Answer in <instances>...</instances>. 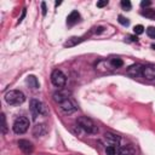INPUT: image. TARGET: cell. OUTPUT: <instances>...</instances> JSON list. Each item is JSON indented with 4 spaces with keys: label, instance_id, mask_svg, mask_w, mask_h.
<instances>
[{
    "label": "cell",
    "instance_id": "obj_5",
    "mask_svg": "<svg viewBox=\"0 0 155 155\" xmlns=\"http://www.w3.org/2000/svg\"><path fill=\"white\" fill-rule=\"evenodd\" d=\"M30 113L33 115V119H36L39 115H44L46 113L44 104L39 101V99H31L30 101V105H29Z\"/></svg>",
    "mask_w": 155,
    "mask_h": 155
},
{
    "label": "cell",
    "instance_id": "obj_14",
    "mask_svg": "<svg viewBox=\"0 0 155 155\" xmlns=\"http://www.w3.org/2000/svg\"><path fill=\"white\" fill-rule=\"evenodd\" d=\"M81 41H84V38H81V36H73V38L68 39V40L64 42V47H73V46H76V45L80 44Z\"/></svg>",
    "mask_w": 155,
    "mask_h": 155
},
{
    "label": "cell",
    "instance_id": "obj_29",
    "mask_svg": "<svg viewBox=\"0 0 155 155\" xmlns=\"http://www.w3.org/2000/svg\"><path fill=\"white\" fill-rule=\"evenodd\" d=\"M41 10H42V15L45 16L46 15V4L45 2H41Z\"/></svg>",
    "mask_w": 155,
    "mask_h": 155
},
{
    "label": "cell",
    "instance_id": "obj_17",
    "mask_svg": "<svg viewBox=\"0 0 155 155\" xmlns=\"http://www.w3.org/2000/svg\"><path fill=\"white\" fill-rule=\"evenodd\" d=\"M142 16L147 17V18H155V10H151V8H145L144 11L140 12Z\"/></svg>",
    "mask_w": 155,
    "mask_h": 155
},
{
    "label": "cell",
    "instance_id": "obj_28",
    "mask_svg": "<svg viewBox=\"0 0 155 155\" xmlns=\"http://www.w3.org/2000/svg\"><path fill=\"white\" fill-rule=\"evenodd\" d=\"M93 29H94V33H97V34H99V33H102L104 30L103 27H97V28H93Z\"/></svg>",
    "mask_w": 155,
    "mask_h": 155
},
{
    "label": "cell",
    "instance_id": "obj_22",
    "mask_svg": "<svg viewBox=\"0 0 155 155\" xmlns=\"http://www.w3.org/2000/svg\"><path fill=\"white\" fill-rule=\"evenodd\" d=\"M121 7H122L124 10H126V11H130L131 7H132V5H131V2H130L128 0H122V1H121Z\"/></svg>",
    "mask_w": 155,
    "mask_h": 155
},
{
    "label": "cell",
    "instance_id": "obj_8",
    "mask_svg": "<svg viewBox=\"0 0 155 155\" xmlns=\"http://www.w3.org/2000/svg\"><path fill=\"white\" fill-rule=\"evenodd\" d=\"M142 71H143V65L139 64V63H136V64L130 65V67L127 68V70H126V73H127L130 76H132V78H138V76H140V75H142Z\"/></svg>",
    "mask_w": 155,
    "mask_h": 155
},
{
    "label": "cell",
    "instance_id": "obj_7",
    "mask_svg": "<svg viewBox=\"0 0 155 155\" xmlns=\"http://www.w3.org/2000/svg\"><path fill=\"white\" fill-rule=\"evenodd\" d=\"M142 76L147 80H154L155 79V64H147L143 65Z\"/></svg>",
    "mask_w": 155,
    "mask_h": 155
},
{
    "label": "cell",
    "instance_id": "obj_4",
    "mask_svg": "<svg viewBox=\"0 0 155 155\" xmlns=\"http://www.w3.org/2000/svg\"><path fill=\"white\" fill-rule=\"evenodd\" d=\"M51 82L58 87V88H62L65 86L67 84V76L64 75V73L59 69H54L52 73H51Z\"/></svg>",
    "mask_w": 155,
    "mask_h": 155
},
{
    "label": "cell",
    "instance_id": "obj_26",
    "mask_svg": "<svg viewBox=\"0 0 155 155\" xmlns=\"http://www.w3.org/2000/svg\"><path fill=\"white\" fill-rule=\"evenodd\" d=\"M107 5H108V0H102V1L97 2V7H104Z\"/></svg>",
    "mask_w": 155,
    "mask_h": 155
},
{
    "label": "cell",
    "instance_id": "obj_11",
    "mask_svg": "<svg viewBox=\"0 0 155 155\" xmlns=\"http://www.w3.org/2000/svg\"><path fill=\"white\" fill-rule=\"evenodd\" d=\"M47 133V126L45 124H38L33 128V136L34 137H42Z\"/></svg>",
    "mask_w": 155,
    "mask_h": 155
},
{
    "label": "cell",
    "instance_id": "obj_3",
    "mask_svg": "<svg viewBox=\"0 0 155 155\" xmlns=\"http://www.w3.org/2000/svg\"><path fill=\"white\" fill-rule=\"evenodd\" d=\"M29 124H30V122H29V119H28V117H25V116H18V117L15 120L13 125H12V130H13L15 133L22 134V133H24V132L28 131Z\"/></svg>",
    "mask_w": 155,
    "mask_h": 155
},
{
    "label": "cell",
    "instance_id": "obj_25",
    "mask_svg": "<svg viewBox=\"0 0 155 155\" xmlns=\"http://www.w3.org/2000/svg\"><path fill=\"white\" fill-rule=\"evenodd\" d=\"M151 5V1L150 0H143L142 2H140V6L144 8V7H148V6H150Z\"/></svg>",
    "mask_w": 155,
    "mask_h": 155
},
{
    "label": "cell",
    "instance_id": "obj_18",
    "mask_svg": "<svg viewBox=\"0 0 155 155\" xmlns=\"http://www.w3.org/2000/svg\"><path fill=\"white\" fill-rule=\"evenodd\" d=\"M133 154H134V151H133V149L130 148V147H124V148H121L120 151H119V155H133Z\"/></svg>",
    "mask_w": 155,
    "mask_h": 155
},
{
    "label": "cell",
    "instance_id": "obj_6",
    "mask_svg": "<svg viewBox=\"0 0 155 155\" xmlns=\"http://www.w3.org/2000/svg\"><path fill=\"white\" fill-rule=\"evenodd\" d=\"M59 107H61V109H62L65 114H71V113H74V111L78 109L76 103H75L71 98H68V99H65L64 102H62V103L59 104Z\"/></svg>",
    "mask_w": 155,
    "mask_h": 155
},
{
    "label": "cell",
    "instance_id": "obj_2",
    "mask_svg": "<svg viewBox=\"0 0 155 155\" xmlns=\"http://www.w3.org/2000/svg\"><path fill=\"white\" fill-rule=\"evenodd\" d=\"M76 124L79 125V127L81 130H84L86 133H90V134H96L98 133V127L97 125L93 122V120H91L90 117L87 116H79L78 120H76Z\"/></svg>",
    "mask_w": 155,
    "mask_h": 155
},
{
    "label": "cell",
    "instance_id": "obj_10",
    "mask_svg": "<svg viewBox=\"0 0 155 155\" xmlns=\"http://www.w3.org/2000/svg\"><path fill=\"white\" fill-rule=\"evenodd\" d=\"M17 144H18L19 149H21L25 155L31 154V153H33V150H34V147H33L31 142H29V140H27V139H19Z\"/></svg>",
    "mask_w": 155,
    "mask_h": 155
},
{
    "label": "cell",
    "instance_id": "obj_27",
    "mask_svg": "<svg viewBox=\"0 0 155 155\" xmlns=\"http://www.w3.org/2000/svg\"><path fill=\"white\" fill-rule=\"evenodd\" d=\"M24 17H25V8H23V11H22V16H21V17H19V19H18V24L23 21V18H24Z\"/></svg>",
    "mask_w": 155,
    "mask_h": 155
},
{
    "label": "cell",
    "instance_id": "obj_21",
    "mask_svg": "<svg viewBox=\"0 0 155 155\" xmlns=\"http://www.w3.org/2000/svg\"><path fill=\"white\" fill-rule=\"evenodd\" d=\"M105 153L107 155H116V148L114 145H108L105 148Z\"/></svg>",
    "mask_w": 155,
    "mask_h": 155
},
{
    "label": "cell",
    "instance_id": "obj_24",
    "mask_svg": "<svg viewBox=\"0 0 155 155\" xmlns=\"http://www.w3.org/2000/svg\"><path fill=\"white\" fill-rule=\"evenodd\" d=\"M147 34H148V36L155 39V28L154 27H148L147 28Z\"/></svg>",
    "mask_w": 155,
    "mask_h": 155
},
{
    "label": "cell",
    "instance_id": "obj_19",
    "mask_svg": "<svg viewBox=\"0 0 155 155\" xmlns=\"http://www.w3.org/2000/svg\"><path fill=\"white\" fill-rule=\"evenodd\" d=\"M133 33H134L136 35H140V34H143V33H144V27H143L142 24H137V25H134V28H133Z\"/></svg>",
    "mask_w": 155,
    "mask_h": 155
},
{
    "label": "cell",
    "instance_id": "obj_12",
    "mask_svg": "<svg viewBox=\"0 0 155 155\" xmlns=\"http://www.w3.org/2000/svg\"><path fill=\"white\" fill-rule=\"evenodd\" d=\"M79 21H80V13H79L76 10L71 11V12L68 15V17H67V24H68V25H74V24H76Z\"/></svg>",
    "mask_w": 155,
    "mask_h": 155
},
{
    "label": "cell",
    "instance_id": "obj_1",
    "mask_svg": "<svg viewBox=\"0 0 155 155\" xmlns=\"http://www.w3.org/2000/svg\"><path fill=\"white\" fill-rule=\"evenodd\" d=\"M24 101H25V96L19 90H10L5 94V102L10 105H19L24 103Z\"/></svg>",
    "mask_w": 155,
    "mask_h": 155
},
{
    "label": "cell",
    "instance_id": "obj_30",
    "mask_svg": "<svg viewBox=\"0 0 155 155\" xmlns=\"http://www.w3.org/2000/svg\"><path fill=\"white\" fill-rule=\"evenodd\" d=\"M151 47H153V48L155 50V44H153V45H151Z\"/></svg>",
    "mask_w": 155,
    "mask_h": 155
},
{
    "label": "cell",
    "instance_id": "obj_15",
    "mask_svg": "<svg viewBox=\"0 0 155 155\" xmlns=\"http://www.w3.org/2000/svg\"><path fill=\"white\" fill-rule=\"evenodd\" d=\"M25 81H27V84L29 85V87L33 88V90H36V88H39V86H40V84H39V81H38V79H36L35 75H28L27 79H25Z\"/></svg>",
    "mask_w": 155,
    "mask_h": 155
},
{
    "label": "cell",
    "instance_id": "obj_9",
    "mask_svg": "<svg viewBox=\"0 0 155 155\" xmlns=\"http://www.w3.org/2000/svg\"><path fill=\"white\" fill-rule=\"evenodd\" d=\"M52 97H53V101H54L56 103L61 104V103H62V102H64L65 99L70 98V92H69V91H67V90H59V91L54 92Z\"/></svg>",
    "mask_w": 155,
    "mask_h": 155
},
{
    "label": "cell",
    "instance_id": "obj_16",
    "mask_svg": "<svg viewBox=\"0 0 155 155\" xmlns=\"http://www.w3.org/2000/svg\"><path fill=\"white\" fill-rule=\"evenodd\" d=\"M109 63H110V65H111L113 68H116V69L124 65V62H122L121 58H111V59L109 61Z\"/></svg>",
    "mask_w": 155,
    "mask_h": 155
},
{
    "label": "cell",
    "instance_id": "obj_23",
    "mask_svg": "<svg viewBox=\"0 0 155 155\" xmlns=\"http://www.w3.org/2000/svg\"><path fill=\"white\" fill-rule=\"evenodd\" d=\"M117 18H119L117 21H119V23H120V24H122V25H125V27H127V25L130 24V21H128L127 18H125L124 16H121V15H120Z\"/></svg>",
    "mask_w": 155,
    "mask_h": 155
},
{
    "label": "cell",
    "instance_id": "obj_13",
    "mask_svg": "<svg viewBox=\"0 0 155 155\" xmlns=\"http://www.w3.org/2000/svg\"><path fill=\"white\" fill-rule=\"evenodd\" d=\"M104 138H105L109 143H111V144H114V145H119V144H120V140H121L120 136H117V134H115V133H111V132H105Z\"/></svg>",
    "mask_w": 155,
    "mask_h": 155
},
{
    "label": "cell",
    "instance_id": "obj_20",
    "mask_svg": "<svg viewBox=\"0 0 155 155\" xmlns=\"http://www.w3.org/2000/svg\"><path fill=\"white\" fill-rule=\"evenodd\" d=\"M1 122H2L1 131H2V133L5 134V133L7 132V124H6V117H5V114H4V113L1 114Z\"/></svg>",
    "mask_w": 155,
    "mask_h": 155
}]
</instances>
